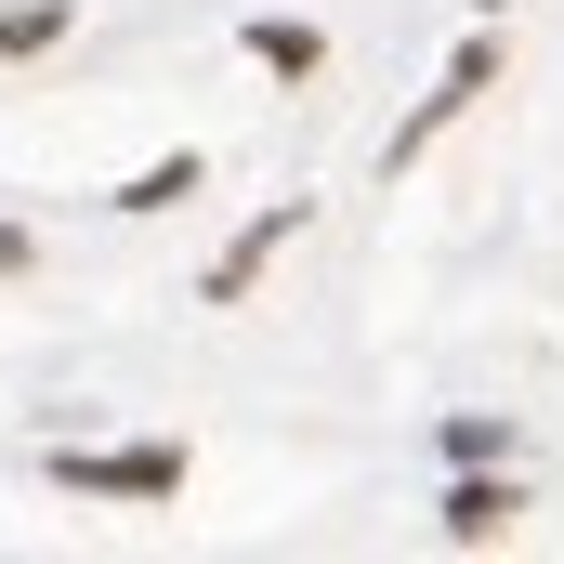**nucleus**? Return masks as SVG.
<instances>
[{
	"mask_svg": "<svg viewBox=\"0 0 564 564\" xmlns=\"http://www.w3.org/2000/svg\"><path fill=\"white\" fill-rule=\"evenodd\" d=\"M53 486H79V499H171L184 486V446H66Z\"/></svg>",
	"mask_w": 564,
	"mask_h": 564,
	"instance_id": "nucleus-1",
	"label": "nucleus"
},
{
	"mask_svg": "<svg viewBox=\"0 0 564 564\" xmlns=\"http://www.w3.org/2000/svg\"><path fill=\"white\" fill-rule=\"evenodd\" d=\"M486 79H499V53H486V40H473V53H459V66H446V93H433L421 119H408V132H394V158H421V144L446 132V119H459V106H473V93H486Z\"/></svg>",
	"mask_w": 564,
	"mask_h": 564,
	"instance_id": "nucleus-2",
	"label": "nucleus"
},
{
	"mask_svg": "<svg viewBox=\"0 0 564 564\" xmlns=\"http://www.w3.org/2000/svg\"><path fill=\"white\" fill-rule=\"evenodd\" d=\"M289 237H302V197H289V210H263V224H250V237H237V250H224V263H210V302H237V289L263 276V263H276Z\"/></svg>",
	"mask_w": 564,
	"mask_h": 564,
	"instance_id": "nucleus-3",
	"label": "nucleus"
},
{
	"mask_svg": "<svg viewBox=\"0 0 564 564\" xmlns=\"http://www.w3.org/2000/svg\"><path fill=\"white\" fill-rule=\"evenodd\" d=\"M446 539H459V552H486V539H512V486H486V473H473V486L446 499Z\"/></svg>",
	"mask_w": 564,
	"mask_h": 564,
	"instance_id": "nucleus-4",
	"label": "nucleus"
},
{
	"mask_svg": "<svg viewBox=\"0 0 564 564\" xmlns=\"http://www.w3.org/2000/svg\"><path fill=\"white\" fill-rule=\"evenodd\" d=\"M315 26H289V13H250V66H276V79H315Z\"/></svg>",
	"mask_w": 564,
	"mask_h": 564,
	"instance_id": "nucleus-5",
	"label": "nucleus"
},
{
	"mask_svg": "<svg viewBox=\"0 0 564 564\" xmlns=\"http://www.w3.org/2000/svg\"><path fill=\"white\" fill-rule=\"evenodd\" d=\"M171 197H197V158H158V171H144L119 210H171Z\"/></svg>",
	"mask_w": 564,
	"mask_h": 564,
	"instance_id": "nucleus-6",
	"label": "nucleus"
},
{
	"mask_svg": "<svg viewBox=\"0 0 564 564\" xmlns=\"http://www.w3.org/2000/svg\"><path fill=\"white\" fill-rule=\"evenodd\" d=\"M40 40H66V13L40 0V13H0V53H40Z\"/></svg>",
	"mask_w": 564,
	"mask_h": 564,
	"instance_id": "nucleus-7",
	"label": "nucleus"
},
{
	"mask_svg": "<svg viewBox=\"0 0 564 564\" xmlns=\"http://www.w3.org/2000/svg\"><path fill=\"white\" fill-rule=\"evenodd\" d=\"M13 263H26V237H13V224H0V276H13Z\"/></svg>",
	"mask_w": 564,
	"mask_h": 564,
	"instance_id": "nucleus-8",
	"label": "nucleus"
}]
</instances>
